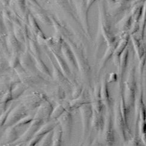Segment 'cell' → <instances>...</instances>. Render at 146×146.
<instances>
[{
	"label": "cell",
	"instance_id": "cell-1",
	"mask_svg": "<svg viewBox=\"0 0 146 146\" xmlns=\"http://www.w3.org/2000/svg\"><path fill=\"white\" fill-rule=\"evenodd\" d=\"M10 111V109H8L5 113H3L1 115H0V128H1L4 124L6 120L7 119V117L9 114V113Z\"/></svg>",
	"mask_w": 146,
	"mask_h": 146
},
{
	"label": "cell",
	"instance_id": "cell-2",
	"mask_svg": "<svg viewBox=\"0 0 146 146\" xmlns=\"http://www.w3.org/2000/svg\"><path fill=\"white\" fill-rule=\"evenodd\" d=\"M5 103H2L0 104V115H1L4 113L3 111L5 109Z\"/></svg>",
	"mask_w": 146,
	"mask_h": 146
}]
</instances>
